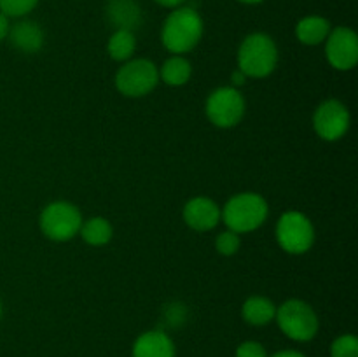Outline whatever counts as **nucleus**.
Returning <instances> with one entry per match:
<instances>
[{"label":"nucleus","mask_w":358,"mask_h":357,"mask_svg":"<svg viewBox=\"0 0 358 357\" xmlns=\"http://www.w3.org/2000/svg\"><path fill=\"white\" fill-rule=\"evenodd\" d=\"M205 23L201 14L187 6L177 7L164 20L161 28V42L171 55H187L201 42Z\"/></svg>","instance_id":"obj_1"},{"label":"nucleus","mask_w":358,"mask_h":357,"mask_svg":"<svg viewBox=\"0 0 358 357\" xmlns=\"http://www.w3.org/2000/svg\"><path fill=\"white\" fill-rule=\"evenodd\" d=\"M131 357H177L175 343L159 329L145 331L135 340Z\"/></svg>","instance_id":"obj_13"},{"label":"nucleus","mask_w":358,"mask_h":357,"mask_svg":"<svg viewBox=\"0 0 358 357\" xmlns=\"http://www.w3.org/2000/svg\"><path fill=\"white\" fill-rule=\"evenodd\" d=\"M247 80H248V77L245 76V74L241 72L240 69H236L233 74H231V86L236 88V90H240V88L243 86V84L247 83Z\"/></svg>","instance_id":"obj_24"},{"label":"nucleus","mask_w":358,"mask_h":357,"mask_svg":"<svg viewBox=\"0 0 358 357\" xmlns=\"http://www.w3.org/2000/svg\"><path fill=\"white\" fill-rule=\"evenodd\" d=\"M7 41L10 42L16 51L23 52V55H35L42 49L45 41L44 30L38 23L31 20H20L14 24H10L9 35Z\"/></svg>","instance_id":"obj_12"},{"label":"nucleus","mask_w":358,"mask_h":357,"mask_svg":"<svg viewBox=\"0 0 358 357\" xmlns=\"http://www.w3.org/2000/svg\"><path fill=\"white\" fill-rule=\"evenodd\" d=\"M136 51L135 31L129 30H114V34L107 41V55L114 62L124 63L133 58Z\"/></svg>","instance_id":"obj_19"},{"label":"nucleus","mask_w":358,"mask_h":357,"mask_svg":"<svg viewBox=\"0 0 358 357\" xmlns=\"http://www.w3.org/2000/svg\"><path fill=\"white\" fill-rule=\"evenodd\" d=\"M247 112L243 93L233 86H220L208 94L205 102V114L213 126L222 130L240 125Z\"/></svg>","instance_id":"obj_8"},{"label":"nucleus","mask_w":358,"mask_h":357,"mask_svg":"<svg viewBox=\"0 0 358 357\" xmlns=\"http://www.w3.org/2000/svg\"><path fill=\"white\" fill-rule=\"evenodd\" d=\"M276 241L280 248L290 255H303L315 245L317 231L306 214L287 210L276 220Z\"/></svg>","instance_id":"obj_7"},{"label":"nucleus","mask_w":358,"mask_h":357,"mask_svg":"<svg viewBox=\"0 0 358 357\" xmlns=\"http://www.w3.org/2000/svg\"><path fill=\"white\" fill-rule=\"evenodd\" d=\"M236 357H268L264 345L254 340H247V342L240 343L236 349Z\"/></svg>","instance_id":"obj_23"},{"label":"nucleus","mask_w":358,"mask_h":357,"mask_svg":"<svg viewBox=\"0 0 358 357\" xmlns=\"http://www.w3.org/2000/svg\"><path fill=\"white\" fill-rule=\"evenodd\" d=\"M240 4H247V6H257V4H262L264 0H238Z\"/></svg>","instance_id":"obj_28"},{"label":"nucleus","mask_w":358,"mask_h":357,"mask_svg":"<svg viewBox=\"0 0 358 357\" xmlns=\"http://www.w3.org/2000/svg\"><path fill=\"white\" fill-rule=\"evenodd\" d=\"M236 59L238 69L248 79H266L278 66V46L271 35L264 31H254L241 41Z\"/></svg>","instance_id":"obj_3"},{"label":"nucleus","mask_w":358,"mask_h":357,"mask_svg":"<svg viewBox=\"0 0 358 357\" xmlns=\"http://www.w3.org/2000/svg\"><path fill=\"white\" fill-rule=\"evenodd\" d=\"M269 217V205L264 196L254 191H241L231 196L220 206V220L227 230L238 234H247L264 226Z\"/></svg>","instance_id":"obj_2"},{"label":"nucleus","mask_w":358,"mask_h":357,"mask_svg":"<svg viewBox=\"0 0 358 357\" xmlns=\"http://www.w3.org/2000/svg\"><path fill=\"white\" fill-rule=\"evenodd\" d=\"M331 30V21L327 18L310 14V16H304L297 21L296 38L304 46H318L324 44Z\"/></svg>","instance_id":"obj_16"},{"label":"nucleus","mask_w":358,"mask_h":357,"mask_svg":"<svg viewBox=\"0 0 358 357\" xmlns=\"http://www.w3.org/2000/svg\"><path fill=\"white\" fill-rule=\"evenodd\" d=\"M275 321L283 335L297 343L311 342L320 329L317 310L308 301L299 300V298H290L278 304Z\"/></svg>","instance_id":"obj_4"},{"label":"nucleus","mask_w":358,"mask_h":357,"mask_svg":"<svg viewBox=\"0 0 358 357\" xmlns=\"http://www.w3.org/2000/svg\"><path fill=\"white\" fill-rule=\"evenodd\" d=\"M79 237L90 247H103V245L110 244L112 238H114V226L103 216L90 217L80 224Z\"/></svg>","instance_id":"obj_17"},{"label":"nucleus","mask_w":358,"mask_h":357,"mask_svg":"<svg viewBox=\"0 0 358 357\" xmlns=\"http://www.w3.org/2000/svg\"><path fill=\"white\" fill-rule=\"evenodd\" d=\"M0 317H2V301H0Z\"/></svg>","instance_id":"obj_29"},{"label":"nucleus","mask_w":358,"mask_h":357,"mask_svg":"<svg viewBox=\"0 0 358 357\" xmlns=\"http://www.w3.org/2000/svg\"><path fill=\"white\" fill-rule=\"evenodd\" d=\"M159 84V66L147 58H131L121 63L114 76V86L122 97L143 98Z\"/></svg>","instance_id":"obj_6"},{"label":"nucleus","mask_w":358,"mask_h":357,"mask_svg":"<svg viewBox=\"0 0 358 357\" xmlns=\"http://www.w3.org/2000/svg\"><path fill=\"white\" fill-rule=\"evenodd\" d=\"M276 304L269 298L255 294V296L247 298L241 304V317L247 324L254 328H264L275 321Z\"/></svg>","instance_id":"obj_15"},{"label":"nucleus","mask_w":358,"mask_h":357,"mask_svg":"<svg viewBox=\"0 0 358 357\" xmlns=\"http://www.w3.org/2000/svg\"><path fill=\"white\" fill-rule=\"evenodd\" d=\"M9 28H10L9 18H7L3 13H0V42L7 38V35H9Z\"/></svg>","instance_id":"obj_25"},{"label":"nucleus","mask_w":358,"mask_h":357,"mask_svg":"<svg viewBox=\"0 0 358 357\" xmlns=\"http://www.w3.org/2000/svg\"><path fill=\"white\" fill-rule=\"evenodd\" d=\"M184 223L198 233H206L219 226L220 206L208 196H194L187 200L182 210Z\"/></svg>","instance_id":"obj_11"},{"label":"nucleus","mask_w":358,"mask_h":357,"mask_svg":"<svg viewBox=\"0 0 358 357\" xmlns=\"http://www.w3.org/2000/svg\"><path fill=\"white\" fill-rule=\"evenodd\" d=\"M271 357H306L303 352L294 349H285V350H278L276 354H273Z\"/></svg>","instance_id":"obj_27"},{"label":"nucleus","mask_w":358,"mask_h":357,"mask_svg":"<svg viewBox=\"0 0 358 357\" xmlns=\"http://www.w3.org/2000/svg\"><path fill=\"white\" fill-rule=\"evenodd\" d=\"M215 248L224 258H231V255L238 254L241 248V234L234 233V231L226 227V230L220 231L215 237Z\"/></svg>","instance_id":"obj_20"},{"label":"nucleus","mask_w":358,"mask_h":357,"mask_svg":"<svg viewBox=\"0 0 358 357\" xmlns=\"http://www.w3.org/2000/svg\"><path fill=\"white\" fill-rule=\"evenodd\" d=\"M83 220L84 217L79 206L66 200H56L42 209L38 227L48 240L63 244L73 240L79 234Z\"/></svg>","instance_id":"obj_5"},{"label":"nucleus","mask_w":358,"mask_h":357,"mask_svg":"<svg viewBox=\"0 0 358 357\" xmlns=\"http://www.w3.org/2000/svg\"><path fill=\"white\" fill-rule=\"evenodd\" d=\"M192 65L184 55H171L159 66V83L170 88H182L191 80Z\"/></svg>","instance_id":"obj_18"},{"label":"nucleus","mask_w":358,"mask_h":357,"mask_svg":"<svg viewBox=\"0 0 358 357\" xmlns=\"http://www.w3.org/2000/svg\"><path fill=\"white\" fill-rule=\"evenodd\" d=\"M38 0H0V13L6 14L7 18H21L28 16L31 10L37 7Z\"/></svg>","instance_id":"obj_21"},{"label":"nucleus","mask_w":358,"mask_h":357,"mask_svg":"<svg viewBox=\"0 0 358 357\" xmlns=\"http://www.w3.org/2000/svg\"><path fill=\"white\" fill-rule=\"evenodd\" d=\"M325 59L339 72H350L358 63V35L350 27H336L325 38Z\"/></svg>","instance_id":"obj_10"},{"label":"nucleus","mask_w":358,"mask_h":357,"mask_svg":"<svg viewBox=\"0 0 358 357\" xmlns=\"http://www.w3.org/2000/svg\"><path fill=\"white\" fill-rule=\"evenodd\" d=\"M313 130L325 142H338L346 136L352 126V114L346 104L338 98H327L313 112Z\"/></svg>","instance_id":"obj_9"},{"label":"nucleus","mask_w":358,"mask_h":357,"mask_svg":"<svg viewBox=\"0 0 358 357\" xmlns=\"http://www.w3.org/2000/svg\"><path fill=\"white\" fill-rule=\"evenodd\" d=\"M105 14L114 30L135 31L142 24V9L136 0H108Z\"/></svg>","instance_id":"obj_14"},{"label":"nucleus","mask_w":358,"mask_h":357,"mask_svg":"<svg viewBox=\"0 0 358 357\" xmlns=\"http://www.w3.org/2000/svg\"><path fill=\"white\" fill-rule=\"evenodd\" d=\"M157 6L164 7V9H177V7H182L185 4V0H154Z\"/></svg>","instance_id":"obj_26"},{"label":"nucleus","mask_w":358,"mask_h":357,"mask_svg":"<svg viewBox=\"0 0 358 357\" xmlns=\"http://www.w3.org/2000/svg\"><path fill=\"white\" fill-rule=\"evenodd\" d=\"M331 357H358V338L355 335H341L332 342Z\"/></svg>","instance_id":"obj_22"}]
</instances>
